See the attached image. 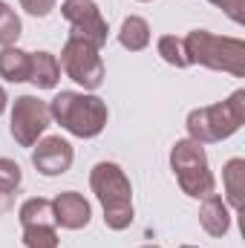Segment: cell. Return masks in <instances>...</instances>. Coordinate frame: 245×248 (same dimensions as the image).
<instances>
[{
	"label": "cell",
	"mask_w": 245,
	"mask_h": 248,
	"mask_svg": "<svg viewBox=\"0 0 245 248\" xmlns=\"http://www.w3.org/2000/svg\"><path fill=\"white\" fill-rule=\"evenodd\" d=\"M92 193L104 208V222L113 231H124L133 222V187L116 162H98L90 173Z\"/></svg>",
	"instance_id": "6da1fadb"
},
{
	"label": "cell",
	"mask_w": 245,
	"mask_h": 248,
	"mask_svg": "<svg viewBox=\"0 0 245 248\" xmlns=\"http://www.w3.org/2000/svg\"><path fill=\"white\" fill-rule=\"evenodd\" d=\"M49 116L78 139H95L107 127V104L98 95L63 90L49 101Z\"/></svg>",
	"instance_id": "7a4b0ae2"
},
{
	"label": "cell",
	"mask_w": 245,
	"mask_h": 248,
	"mask_svg": "<svg viewBox=\"0 0 245 248\" xmlns=\"http://www.w3.org/2000/svg\"><path fill=\"white\" fill-rule=\"evenodd\" d=\"M182 44L187 63H202L208 69L231 72L234 78L245 75V44L240 38H219L211 35L208 29H193Z\"/></svg>",
	"instance_id": "3957f363"
},
{
	"label": "cell",
	"mask_w": 245,
	"mask_h": 248,
	"mask_svg": "<svg viewBox=\"0 0 245 248\" xmlns=\"http://www.w3.org/2000/svg\"><path fill=\"white\" fill-rule=\"evenodd\" d=\"M243 122H245V90H237L222 104L193 110L187 116V133H190L193 141L211 144V141H222V139L234 136L243 127Z\"/></svg>",
	"instance_id": "277c9868"
},
{
	"label": "cell",
	"mask_w": 245,
	"mask_h": 248,
	"mask_svg": "<svg viewBox=\"0 0 245 248\" xmlns=\"http://www.w3.org/2000/svg\"><path fill=\"white\" fill-rule=\"evenodd\" d=\"M170 168L176 173V182L187 196L205 199L214 193V173L208 168L205 147L193 139H179L170 150Z\"/></svg>",
	"instance_id": "5b68a950"
},
{
	"label": "cell",
	"mask_w": 245,
	"mask_h": 248,
	"mask_svg": "<svg viewBox=\"0 0 245 248\" xmlns=\"http://www.w3.org/2000/svg\"><path fill=\"white\" fill-rule=\"evenodd\" d=\"M61 66L63 72L81 84L84 90H98L104 84V61L98 49L81 38H69L61 49Z\"/></svg>",
	"instance_id": "8992f818"
},
{
	"label": "cell",
	"mask_w": 245,
	"mask_h": 248,
	"mask_svg": "<svg viewBox=\"0 0 245 248\" xmlns=\"http://www.w3.org/2000/svg\"><path fill=\"white\" fill-rule=\"evenodd\" d=\"M49 104L35 98V95H20L15 98L12 107V136L20 147H32L38 141V136L49 127Z\"/></svg>",
	"instance_id": "52a82bcc"
},
{
	"label": "cell",
	"mask_w": 245,
	"mask_h": 248,
	"mask_svg": "<svg viewBox=\"0 0 245 248\" xmlns=\"http://www.w3.org/2000/svg\"><path fill=\"white\" fill-rule=\"evenodd\" d=\"M63 17L72 26L69 38H81L87 44H92L95 49H101L107 44V20L101 17V9L92 0H66L63 3Z\"/></svg>",
	"instance_id": "ba28073f"
},
{
	"label": "cell",
	"mask_w": 245,
	"mask_h": 248,
	"mask_svg": "<svg viewBox=\"0 0 245 248\" xmlns=\"http://www.w3.org/2000/svg\"><path fill=\"white\" fill-rule=\"evenodd\" d=\"M72 144L61 136H49L44 141H38V147L32 150V165L38 168V173L44 176H61L72 168Z\"/></svg>",
	"instance_id": "9c48e42d"
},
{
	"label": "cell",
	"mask_w": 245,
	"mask_h": 248,
	"mask_svg": "<svg viewBox=\"0 0 245 248\" xmlns=\"http://www.w3.org/2000/svg\"><path fill=\"white\" fill-rule=\"evenodd\" d=\"M52 211H55V225L61 228H69V231H78V228H87L90 225V202L75 193V190H63L58 193V199L52 202Z\"/></svg>",
	"instance_id": "30bf717a"
},
{
	"label": "cell",
	"mask_w": 245,
	"mask_h": 248,
	"mask_svg": "<svg viewBox=\"0 0 245 248\" xmlns=\"http://www.w3.org/2000/svg\"><path fill=\"white\" fill-rule=\"evenodd\" d=\"M199 222H202V228H205L211 237L228 234V228H231V214H228V205L222 202V196H216V193L205 196V205H202V211H199Z\"/></svg>",
	"instance_id": "8fae6325"
},
{
	"label": "cell",
	"mask_w": 245,
	"mask_h": 248,
	"mask_svg": "<svg viewBox=\"0 0 245 248\" xmlns=\"http://www.w3.org/2000/svg\"><path fill=\"white\" fill-rule=\"evenodd\" d=\"M61 78V63L52 52H32V66H29V81L38 90H52Z\"/></svg>",
	"instance_id": "7c38bea8"
},
{
	"label": "cell",
	"mask_w": 245,
	"mask_h": 248,
	"mask_svg": "<svg viewBox=\"0 0 245 248\" xmlns=\"http://www.w3.org/2000/svg\"><path fill=\"white\" fill-rule=\"evenodd\" d=\"M29 66H32V52H23L17 46H3L0 52V78L20 84L29 81Z\"/></svg>",
	"instance_id": "4fadbf2b"
},
{
	"label": "cell",
	"mask_w": 245,
	"mask_h": 248,
	"mask_svg": "<svg viewBox=\"0 0 245 248\" xmlns=\"http://www.w3.org/2000/svg\"><path fill=\"white\" fill-rule=\"evenodd\" d=\"M119 44H122L124 49H130V52H141L150 44V26H147V20L130 15L122 23V29H119Z\"/></svg>",
	"instance_id": "5bb4252c"
},
{
	"label": "cell",
	"mask_w": 245,
	"mask_h": 248,
	"mask_svg": "<svg viewBox=\"0 0 245 248\" xmlns=\"http://www.w3.org/2000/svg\"><path fill=\"white\" fill-rule=\"evenodd\" d=\"M20 222H23V228H32V225H55L52 202L44 199V196L26 199V202L20 205Z\"/></svg>",
	"instance_id": "9a60e30c"
},
{
	"label": "cell",
	"mask_w": 245,
	"mask_h": 248,
	"mask_svg": "<svg viewBox=\"0 0 245 248\" xmlns=\"http://www.w3.org/2000/svg\"><path fill=\"white\" fill-rule=\"evenodd\" d=\"M222 182H225V193L228 202L240 211L243 208V193H245V162L243 159H231L222 170Z\"/></svg>",
	"instance_id": "2e32d148"
},
{
	"label": "cell",
	"mask_w": 245,
	"mask_h": 248,
	"mask_svg": "<svg viewBox=\"0 0 245 248\" xmlns=\"http://www.w3.org/2000/svg\"><path fill=\"white\" fill-rule=\"evenodd\" d=\"M17 38H20V17L15 15L12 6L0 0V46H15Z\"/></svg>",
	"instance_id": "e0dca14e"
},
{
	"label": "cell",
	"mask_w": 245,
	"mask_h": 248,
	"mask_svg": "<svg viewBox=\"0 0 245 248\" xmlns=\"http://www.w3.org/2000/svg\"><path fill=\"white\" fill-rule=\"evenodd\" d=\"M159 55L170 63V66H176V69H184L187 66L184 44H182V38H176V35H162L159 38Z\"/></svg>",
	"instance_id": "ac0fdd59"
},
{
	"label": "cell",
	"mask_w": 245,
	"mask_h": 248,
	"mask_svg": "<svg viewBox=\"0 0 245 248\" xmlns=\"http://www.w3.org/2000/svg\"><path fill=\"white\" fill-rule=\"evenodd\" d=\"M23 243L26 248H58V231L55 225H32L23 228Z\"/></svg>",
	"instance_id": "d6986e66"
},
{
	"label": "cell",
	"mask_w": 245,
	"mask_h": 248,
	"mask_svg": "<svg viewBox=\"0 0 245 248\" xmlns=\"http://www.w3.org/2000/svg\"><path fill=\"white\" fill-rule=\"evenodd\" d=\"M20 182H23L20 165L12 162V159H0V193H12V190H17Z\"/></svg>",
	"instance_id": "ffe728a7"
},
{
	"label": "cell",
	"mask_w": 245,
	"mask_h": 248,
	"mask_svg": "<svg viewBox=\"0 0 245 248\" xmlns=\"http://www.w3.org/2000/svg\"><path fill=\"white\" fill-rule=\"evenodd\" d=\"M214 6H219L234 23H243L245 20V0H211Z\"/></svg>",
	"instance_id": "44dd1931"
},
{
	"label": "cell",
	"mask_w": 245,
	"mask_h": 248,
	"mask_svg": "<svg viewBox=\"0 0 245 248\" xmlns=\"http://www.w3.org/2000/svg\"><path fill=\"white\" fill-rule=\"evenodd\" d=\"M20 6H23L29 15H35V17H46V15L55 9V0H20Z\"/></svg>",
	"instance_id": "7402d4cb"
},
{
	"label": "cell",
	"mask_w": 245,
	"mask_h": 248,
	"mask_svg": "<svg viewBox=\"0 0 245 248\" xmlns=\"http://www.w3.org/2000/svg\"><path fill=\"white\" fill-rule=\"evenodd\" d=\"M6 104H9V95H6V90L0 87V116H3V110H6Z\"/></svg>",
	"instance_id": "603a6c76"
},
{
	"label": "cell",
	"mask_w": 245,
	"mask_h": 248,
	"mask_svg": "<svg viewBox=\"0 0 245 248\" xmlns=\"http://www.w3.org/2000/svg\"><path fill=\"white\" fill-rule=\"evenodd\" d=\"M144 248H159V246H144Z\"/></svg>",
	"instance_id": "cb8c5ba5"
},
{
	"label": "cell",
	"mask_w": 245,
	"mask_h": 248,
	"mask_svg": "<svg viewBox=\"0 0 245 248\" xmlns=\"http://www.w3.org/2000/svg\"><path fill=\"white\" fill-rule=\"evenodd\" d=\"M182 248H193V246H182Z\"/></svg>",
	"instance_id": "d4e9b609"
},
{
	"label": "cell",
	"mask_w": 245,
	"mask_h": 248,
	"mask_svg": "<svg viewBox=\"0 0 245 248\" xmlns=\"http://www.w3.org/2000/svg\"><path fill=\"white\" fill-rule=\"evenodd\" d=\"M144 3H147V0H144Z\"/></svg>",
	"instance_id": "484cf974"
}]
</instances>
